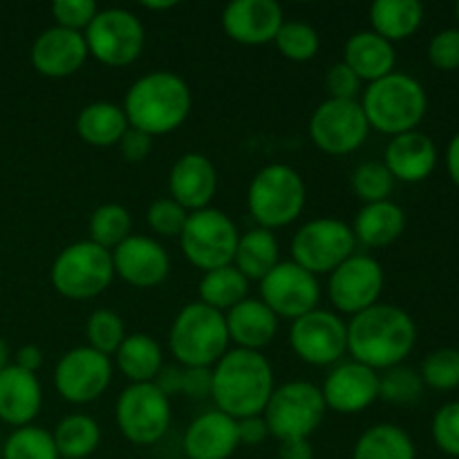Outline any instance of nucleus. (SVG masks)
<instances>
[{"instance_id": "44", "label": "nucleus", "mask_w": 459, "mask_h": 459, "mask_svg": "<svg viewBox=\"0 0 459 459\" xmlns=\"http://www.w3.org/2000/svg\"><path fill=\"white\" fill-rule=\"evenodd\" d=\"M433 439L444 455L459 459V402L444 403L435 412Z\"/></svg>"}, {"instance_id": "58", "label": "nucleus", "mask_w": 459, "mask_h": 459, "mask_svg": "<svg viewBox=\"0 0 459 459\" xmlns=\"http://www.w3.org/2000/svg\"><path fill=\"white\" fill-rule=\"evenodd\" d=\"M58 459H63V457H58Z\"/></svg>"}, {"instance_id": "19", "label": "nucleus", "mask_w": 459, "mask_h": 459, "mask_svg": "<svg viewBox=\"0 0 459 459\" xmlns=\"http://www.w3.org/2000/svg\"><path fill=\"white\" fill-rule=\"evenodd\" d=\"M110 254L115 276L139 290H151L169 278L170 255L155 238L130 236Z\"/></svg>"}, {"instance_id": "51", "label": "nucleus", "mask_w": 459, "mask_h": 459, "mask_svg": "<svg viewBox=\"0 0 459 459\" xmlns=\"http://www.w3.org/2000/svg\"><path fill=\"white\" fill-rule=\"evenodd\" d=\"M43 350L34 343H27L22 348L16 350V357H13V366L21 368L25 372H39V368L43 366Z\"/></svg>"}, {"instance_id": "41", "label": "nucleus", "mask_w": 459, "mask_h": 459, "mask_svg": "<svg viewBox=\"0 0 459 459\" xmlns=\"http://www.w3.org/2000/svg\"><path fill=\"white\" fill-rule=\"evenodd\" d=\"M350 182H352V191L357 193L363 204L390 200V193L394 188V178L385 169L384 161H363V164H359Z\"/></svg>"}, {"instance_id": "21", "label": "nucleus", "mask_w": 459, "mask_h": 459, "mask_svg": "<svg viewBox=\"0 0 459 459\" xmlns=\"http://www.w3.org/2000/svg\"><path fill=\"white\" fill-rule=\"evenodd\" d=\"M88 45L81 31L49 27L31 43V65L48 79H65L76 74L88 61Z\"/></svg>"}, {"instance_id": "3", "label": "nucleus", "mask_w": 459, "mask_h": 459, "mask_svg": "<svg viewBox=\"0 0 459 459\" xmlns=\"http://www.w3.org/2000/svg\"><path fill=\"white\" fill-rule=\"evenodd\" d=\"M128 126L134 130L161 137L178 130L188 119L193 92L186 81L170 70H155L139 76L124 99Z\"/></svg>"}, {"instance_id": "28", "label": "nucleus", "mask_w": 459, "mask_h": 459, "mask_svg": "<svg viewBox=\"0 0 459 459\" xmlns=\"http://www.w3.org/2000/svg\"><path fill=\"white\" fill-rule=\"evenodd\" d=\"M406 231V213L393 200L363 204L352 224L357 242L370 249H384L397 242Z\"/></svg>"}, {"instance_id": "54", "label": "nucleus", "mask_w": 459, "mask_h": 459, "mask_svg": "<svg viewBox=\"0 0 459 459\" xmlns=\"http://www.w3.org/2000/svg\"><path fill=\"white\" fill-rule=\"evenodd\" d=\"M446 170H448V178L453 179V184L459 186V133L451 139V142H448Z\"/></svg>"}, {"instance_id": "37", "label": "nucleus", "mask_w": 459, "mask_h": 459, "mask_svg": "<svg viewBox=\"0 0 459 459\" xmlns=\"http://www.w3.org/2000/svg\"><path fill=\"white\" fill-rule=\"evenodd\" d=\"M3 459H58V451L52 433L31 424L13 429L4 439Z\"/></svg>"}, {"instance_id": "16", "label": "nucleus", "mask_w": 459, "mask_h": 459, "mask_svg": "<svg viewBox=\"0 0 459 459\" xmlns=\"http://www.w3.org/2000/svg\"><path fill=\"white\" fill-rule=\"evenodd\" d=\"M384 282L385 273L379 260L354 251L348 260H343L330 273L327 294H330L332 305L341 314L357 316V314L366 312L372 305L379 303Z\"/></svg>"}, {"instance_id": "33", "label": "nucleus", "mask_w": 459, "mask_h": 459, "mask_svg": "<svg viewBox=\"0 0 459 459\" xmlns=\"http://www.w3.org/2000/svg\"><path fill=\"white\" fill-rule=\"evenodd\" d=\"M352 459H417V448L402 426L375 424L357 439Z\"/></svg>"}, {"instance_id": "38", "label": "nucleus", "mask_w": 459, "mask_h": 459, "mask_svg": "<svg viewBox=\"0 0 459 459\" xmlns=\"http://www.w3.org/2000/svg\"><path fill=\"white\" fill-rule=\"evenodd\" d=\"M273 43H276L278 52H281L285 58H290V61H296V63H305V61H312V58L318 54V48H321V36H318V31L314 30L309 22L285 21L281 30H278Z\"/></svg>"}, {"instance_id": "47", "label": "nucleus", "mask_w": 459, "mask_h": 459, "mask_svg": "<svg viewBox=\"0 0 459 459\" xmlns=\"http://www.w3.org/2000/svg\"><path fill=\"white\" fill-rule=\"evenodd\" d=\"M361 83L363 81L343 61L332 65L325 74V88L330 92V99L357 101L359 92H361Z\"/></svg>"}, {"instance_id": "5", "label": "nucleus", "mask_w": 459, "mask_h": 459, "mask_svg": "<svg viewBox=\"0 0 459 459\" xmlns=\"http://www.w3.org/2000/svg\"><path fill=\"white\" fill-rule=\"evenodd\" d=\"M229 343L224 314L200 300L184 305L169 332V348L182 368H213Z\"/></svg>"}, {"instance_id": "12", "label": "nucleus", "mask_w": 459, "mask_h": 459, "mask_svg": "<svg viewBox=\"0 0 459 459\" xmlns=\"http://www.w3.org/2000/svg\"><path fill=\"white\" fill-rule=\"evenodd\" d=\"M357 238L352 227L336 218H316L305 222L291 238V263L314 276L332 273L354 254Z\"/></svg>"}, {"instance_id": "43", "label": "nucleus", "mask_w": 459, "mask_h": 459, "mask_svg": "<svg viewBox=\"0 0 459 459\" xmlns=\"http://www.w3.org/2000/svg\"><path fill=\"white\" fill-rule=\"evenodd\" d=\"M188 211L179 206L173 197H160L146 211V222L160 238H179L186 227Z\"/></svg>"}, {"instance_id": "49", "label": "nucleus", "mask_w": 459, "mask_h": 459, "mask_svg": "<svg viewBox=\"0 0 459 459\" xmlns=\"http://www.w3.org/2000/svg\"><path fill=\"white\" fill-rule=\"evenodd\" d=\"M182 394L188 399L211 397V368H182Z\"/></svg>"}, {"instance_id": "53", "label": "nucleus", "mask_w": 459, "mask_h": 459, "mask_svg": "<svg viewBox=\"0 0 459 459\" xmlns=\"http://www.w3.org/2000/svg\"><path fill=\"white\" fill-rule=\"evenodd\" d=\"M278 459H314V446L309 439H290L281 442Z\"/></svg>"}, {"instance_id": "17", "label": "nucleus", "mask_w": 459, "mask_h": 459, "mask_svg": "<svg viewBox=\"0 0 459 459\" xmlns=\"http://www.w3.org/2000/svg\"><path fill=\"white\" fill-rule=\"evenodd\" d=\"M260 300L276 314L278 318L305 316L321 303V285L318 276L299 267L291 260H281L267 276L260 281Z\"/></svg>"}, {"instance_id": "27", "label": "nucleus", "mask_w": 459, "mask_h": 459, "mask_svg": "<svg viewBox=\"0 0 459 459\" xmlns=\"http://www.w3.org/2000/svg\"><path fill=\"white\" fill-rule=\"evenodd\" d=\"M343 63L366 83L393 74L397 65V52L390 40L381 39L372 30L357 31L345 40Z\"/></svg>"}, {"instance_id": "39", "label": "nucleus", "mask_w": 459, "mask_h": 459, "mask_svg": "<svg viewBox=\"0 0 459 459\" xmlns=\"http://www.w3.org/2000/svg\"><path fill=\"white\" fill-rule=\"evenodd\" d=\"M126 325L124 318L115 312V309L99 307L90 314L88 323H85V339L88 345L97 352L112 357L119 350V345L126 339Z\"/></svg>"}, {"instance_id": "57", "label": "nucleus", "mask_w": 459, "mask_h": 459, "mask_svg": "<svg viewBox=\"0 0 459 459\" xmlns=\"http://www.w3.org/2000/svg\"><path fill=\"white\" fill-rule=\"evenodd\" d=\"M455 16H457V30H459V3L455 4Z\"/></svg>"}, {"instance_id": "46", "label": "nucleus", "mask_w": 459, "mask_h": 459, "mask_svg": "<svg viewBox=\"0 0 459 459\" xmlns=\"http://www.w3.org/2000/svg\"><path fill=\"white\" fill-rule=\"evenodd\" d=\"M429 61L437 70L453 72L459 70V30L448 27V30L437 31L429 43Z\"/></svg>"}, {"instance_id": "6", "label": "nucleus", "mask_w": 459, "mask_h": 459, "mask_svg": "<svg viewBox=\"0 0 459 459\" xmlns=\"http://www.w3.org/2000/svg\"><path fill=\"white\" fill-rule=\"evenodd\" d=\"M307 202L305 179L294 166L267 164L254 175L247 188V209L258 227L276 231L300 218Z\"/></svg>"}, {"instance_id": "30", "label": "nucleus", "mask_w": 459, "mask_h": 459, "mask_svg": "<svg viewBox=\"0 0 459 459\" xmlns=\"http://www.w3.org/2000/svg\"><path fill=\"white\" fill-rule=\"evenodd\" d=\"M115 366L130 384H152L164 368V352L151 334L134 332L115 352Z\"/></svg>"}, {"instance_id": "11", "label": "nucleus", "mask_w": 459, "mask_h": 459, "mask_svg": "<svg viewBox=\"0 0 459 459\" xmlns=\"http://www.w3.org/2000/svg\"><path fill=\"white\" fill-rule=\"evenodd\" d=\"M121 435L134 446H152L170 429L173 408L155 384H130L115 403Z\"/></svg>"}, {"instance_id": "25", "label": "nucleus", "mask_w": 459, "mask_h": 459, "mask_svg": "<svg viewBox=\"0 0 459 459\" xmlns=\"http://www.w3.org/2000/svg\"><path fill=\"white\" fill-rule=\"evenodd\" d=\"M384 164L394 178V182L417 184L433 175L437 166V146L429 134L412 130L390 139L384 152Z\"/></svg>"}, {"instance_id": "55", "label": "nucleus", "mask_w": 459, "mask_h": 459, "mask_svg": "<svg viewBox=\"0 0 459 459\" xmlns=\"http://www.w3.org/2000/svg\"><path fill=\"white\" fill-rule=\"evenodd\" d=\"M175 0H164V3H142L143 9H151V12H166V9L175 7Z\"/></svg>"}, {"instance_id": "32", "label": "nucleus", "mask_w": 459, "mask_h": 459, "mask_svg": "<svg viewBox=\"0 0 459 459\" xmlns=\"http://www.w3.org/2000/svg\"><path fill=\"white\" fill-rule=\"evenodd\" d=\"M424 21V4L420 0H377L370 7V25L381 39L397 43L415 34Z\"/></svg>"}, {"instance_id": "56", "label": "nucleus", "mask_w": 459, "mask_h": 459, "mask_svg": "<svg viewBox=\"0 0 459 459\" xmlns=\"http://www.w3.org/2000/svg\"><path fill=\"white\" fill-rule=\"evenodd\" d=\"M7 366H9V345L7 341L0 336V372H3Z\"/></svg>"}, {"instance_id": "9", "label": "nucleus", "mask_w": 459, "mask_h": 459, "mask_svg": "<svg viewBox=\"0 0 459 459\" xmlns=\"http://www.w3.org/2000/svg\"><path fill=\"white\" fill-rule=\"evenodd\" d=\"M238 240L240 231L236 222L224 211L209 206L188 215L179 247L184 258L206 273L233 264Z\"/></svg>"}, {"instance_id": "29", "label": "nucleus", "mask_w": 459, "mask_h": 459, "mask_svg": "<svg viewBox=\"0 0 459 459\" xmlns=\"http://www.w3.org/2000/svg\"><path fill=\"white\" fill-rule=\"evenodd\" d=\"M74 128L76 134L90 146L110 148L121 142L130 126L119 103L94 101L79 112Z\"/></svg>"}, {"instance_id": "2", "label": "nucleus", "mask_w": 459, "mask_h": 459, "mask_svg": "<svg viewBox=\"0 0 459 459\" xmlns=\"http://www.w3.org/2000/svg\"><path fill=\"white\" fill-rule=\"evenodd\" d=\"M273 388V368L263 352L229 348L211 368V399L215 411L236 421L263 415Z\"/></svg>"}, {"instance_id": "7", "label": "nucleus", "mask_w": 459, "mask_h": 459, "mask_svg": "<svg viewBox=\"0 0 459 459\" xmlns=\"http://www.w3.org/2000/svg\"><path fill=\"white\" fill-rule=\"evenodd\" d=\"M49 281L63 299H97L115 281L112 254L92 240L72 242L54 258Z\"/></svg>"}, {"instance_id": "23", "label": "nucleus", "mask_w": 459, "mask_h": 459, "mask_svg": "<svg viewBox=\"0 0 459 459\" xmlns=\"http://www.w3.org/2000/svg\"><path fill=\"white\" fill-rule=\"evenodd\" d=\"M240 446L238 421L220 411L197 415L184 433L186 459H229Z\"/></svg>"}, {"instance_id": "40", "label": "nucleus", "mask_w": 459, "mask_h": 459, "mask_svg": "<svg viewBox=\"0 0 459 459\" xmlns=\"http://www.w3.org/2000/svg\"><path fill=\"white\" fill-rule=\"evenodd\" d=\"M424 393V381L421 375L412 368L394 366L379 375V399L397 406H408V403L420 402Z\"/></svg>"}, {"instance_id": "31", "label": "nucleus", "mask_w": 459, "mask_h": 459, "mask_svg": "<svg viewBox=\"0 0 459 459\" xmlns=\"http://www.w3.org/2000/svg\"><path fill=\"white\" fill-rule=\"evenodd\" d=\"M278 263H281V245H278L276 233L263 227L242 233L236 247V255H233V267L247 281L260 282Z\"/></svg>"}, {"instance_id": "18", "label": "nucleus", "mask_w": 459, "mask_h": 459, "mask_svg": "<svg viewBox=\"0 0 459 459\" xmlns=\"http://www.w3.org/2000/svg\"><path fill=\"white\" fill-rule=\"evenodd\" d=\"M321 394L327 411L357 415L379 402V372L359 361L336 363L323 381Z\"/></svg>"}, {"instance_id": "4", "label": "nucleus", "mask_w": 459, "mask_h": 459, "mask_svg": "<svg viewBox=\"0 0 459 459\" xmlns=\"http://www.w3.org/2000/svg\"><path fill=\"white\" fill-rule=\"evenodd\" d=\"M359 103L366 112L370 130L397 137V134L412 133L424 121L429 110V94L415 76L406 72H393L375 83H368Z\"/></svg>"}, {"instance_id": "50", "label": "nucleus", "mask_w": 459, "mask_h": 459, "mask_svg": "<svg viewBox=\"0 0 459 459\" xmlns=\"http://www.w3.org/2000/svg\"><path fill=\"white\" fill-rule=\"evenodd\" d=\"M238 433H240V444H245V446H260L269 437L263 415L247 417V420L238 421Z\"/></svg>"}, {"instance_id": "45", "label": "nucleus", "mask_w": 459, "mask_h": 459, "mask_svg": "<svg viewBox=\"0 0 459 459\" xmlns=\"http://www.w3.org/2000/svg\"><path fill=\"white\" fill-rule=\"evenodd\" d=\"M97 13L99 4L94 0H56L52 4V16L56 21V27L81 31V34L88 30Z\"/></svg>"}, {"instance_id": "8", "label": "nucleus", "mask_w": 459, "mask_h": 459, "mask_svg": "<svg viewBox=\"0 0 459 459\" xmlns=\"http://www.w3.org/2000/svg\"><path fill=\"white\" fill-rule=\"evenodd\" d=\"M325 402L318 385L312 381H287L273 388L263 420L278 442L309 439L325 417Z\"/></svg>"}, {"instance_id": "14", "label": "nucleus", "mask_w": 459, "mask_h": 459, "mask_svg": "<svg viewBox=\"0 0 459 459\" xmlns=\"http://www.w3.org/2000/svg\"><path fill=\"white\" fill-rule=\"evenodd\" d=\"M370 124L366 119L361 103L327 99L309 119V137L318 151L327 155H350L366 143Z\"/></svg>"}, {"instance_id": "13", "label": "nucleus", "mask_w": 459, "mask_h": 459, "mask_svg": "<svg viewBox=\"0 0 459 459\" xmlns=\"http://www.w3.org/2000/svg\"><path fill=\"white\" fill-rule=\"evenodd\" d=\"M115 363L90 345H79L58 359L54 368V388L58 397L74 406L92 403L110 388Z\"/></svg>"}, {"instance_id": "20", "label": "nucleus", "mask_w": 459, "mask_h": 459, "mask_svg": "<svg viewBox=\"0 0 459 459\" xmlns=\"http://www.w3.org/2000/svg\"><path fill=\"white\" fill-rule=\"evenodd\" d=\"M222 30L240 45L273 43L285 22V13L276 0H233L222 9Z\"/></svg>"}, {"instance_id": "52", "label": "nucleus", "mask_w": 459, "mask_h": 459, "mask_svg": "<svg viewBox=\"0 0 459 459\" xmlns=\"http://www.w3.org/2000/svg\"><path fill=\"white\" fill-rule=\"evenodd\" d=\"M166 397H173L182 390V366L175 368V366H164L161 372L157 375V379L152 381Z\"/></svg>"}, {"instance_id": "48", "label": "nucleus", "mask_w": 459, "mask_h": 459, "mask_svg": "<svg viewBox=\"0 0 459 459\" xmlns=\"http://www.w3.org/2000/svg\"><path fill=\"white\" fill-rule=\"evenodd\" d=\"M117 146H119L121 155H124L126 161H130V164H139V161H143L152 152V137L151 134L142 133V130L128 128Z\"/></svg>"}, {"instance_id": "36", "label": "nucleus", "mask_w": 459, "mask_h": 459, "mask_svg": "<svg viewBox=\"0 0 459 459\" xmlns=\"http://www.w3.org/2000/svg\"><path fill=\"white\" fill-rule=\"evenodd\" d=\"M88 231L94 245L103 247V249L112 251L126 240V238L133 236V215L126 206L115 204H101L92 211L88 222Z\"/></svg>"}, {"instance_id": "35", "label": "nucleus", "mask_w": 459, "mask_h": 459, "mask_svg": "<svg viewBox=\"0 0 459 459\" xmlns=\"http://www.w3.org/2000/svg\"><path fill=\"white\" fill-rule=\"evenodd\" d=\"M200 303L227 314L245 299H249V281L233 264L206 272L200 281Z\"/></svg>"}, {"instance_id": "42", "label": "nucleus", "mask_w": 459, "mask_h": 459, "mask_svg": "<svg viewBox=\"0 0 459 459\" xmlns=\"http://www.w3.org/2000/svg\"><path fill=\"white\" fill-rule=\"evenodd\" d=\"M420 375L424 385L439 393L459 388V350L442 348L430 352L421 363Z\"/></svg>"}, {"instance_id": "15", "label": "nucleus", "mask_w": 459, "mask_h": 459, "mask_svg": "<svg viewBox=\"0 0 459 459\" xmlns=\"http://www.w3.org/2000/svg\"><path fill=\"white\" fill-rule=\"evenodd\" d=\"M290 345L309 366H334L348 352V323L330 309H312L291 321Z\"/></svg>"}, {"instance_id": "24", "label": "nucleus", "mask_w": 459, "mask_h": 459, "mask_svg": "<svg viewBox=\"0 0 459 459\" xmlns=\"http://www.w3.org/2000/svg\"><path fill=\"white\" fill-rule=\"evenodd\" d=\"M43 408V385L34 372L9 363L0 372V421L22 429L34 424Z\"/></svg>"}, {"instance_id": "34", "label": "nucleus", "mask_w": 459, "mask_h": 459, "mask_svg": "<svg viewBox=\"0 0 459 459\" xmlns=\"http://www.w3.org/2000/svg\"><path fill=\"white\" fill-rule=\"evenodd\" d=\"M58 457L63 459H88L101 444V426L85 412L65 415L52 430Z\"/></svg>"}, {"instance_id": "10", "label": "nucleus", "mask_w": 459, "mask_h": 459, "mask_svg": "<svg viewBox=\"0 0 459 459\" xmlns=\"http://www.w3.org/2000/svg\"><path fill=\"white\" fill-rule=\"evenodd\" d=\"M88 54L108 67H126L137 61L146 45L143 22L130 9H99L83 31Z\"/></svg>"}, {"instance_id": "22", "label": "nucleus", "mask_w": 459, "mask_h": 459, "mask_svg": "<svg viewBox=\"0 0 459 459\" xmlns=\"http://www.w3.org/2000/svg\"><path fill=\"white\" fill-rule=\"evenodd\" d=\"M218 191V170L202 152H186L173 164L169 173V197L195 213L209 209Z\"/></svg>"}, {"instance_id": "1", "label": "nucleus", "mask_w": 459, "mask_h": 459, "mask_svg": "<svg viewBox=\"0 0 459 459\" xmlns=\"http://www.w3.org/2000/svg\"><path fill=\"white\" fill-rule=\"evenodd\" d=\"M417 343V325L406 309L377 303L348 323V352L352 361L375 372L402 366Z\"/></svg>"}, {"instance_id": "26", "label": "nucleus", "mask_w": 459, "mask_h": 459, "mask_svg": "<svg viewBox=\"0 0 459 459\" xmlns=\"http://www.w3.org/2000/svg\"><path fill=\"white\" fill-rule=\"evenodd\" d=\"M229 341L236 348L260 352L278 334V316L260 299H245L224 314Z\"/></svg>"}]
</instances>
